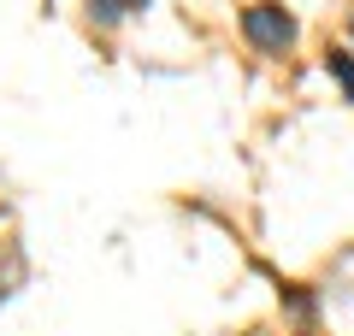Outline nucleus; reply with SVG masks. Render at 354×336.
<instances>
[{
	"label": "nucleus",
	"instance_id": "1",
	"mask_svg": "<svg viewBox=\"0 0 354 336\" xmlns=\"http://www.w3.org/2000/svg\"><path fill=\"white\" fill-rule=\"evenodd\" d=\"M242 30H248V41L254 48H266V53H278V48H290L295 41V18L283 12V6H248V18H242Z\"/></svg>",
	"mask_w": 354,
	"mask_h": 336
},
{
	"label": "nucleus",
	"instance_id": "2",
	"mask_svg": "<svg viewBox=\"0 0 354 336\" xmlns=\"http://www.w3.org/2000/svg\"><path fill=\"white\" fill-rule=\"evenodd\" d=\"M330 71H337V83L354 95V59H348V53H330Z\"/></svg>",
	"mask_w": 354,
	"mask_h": 336
}]
</instances>
